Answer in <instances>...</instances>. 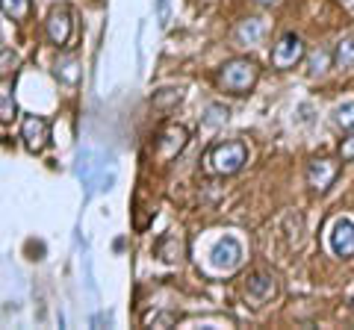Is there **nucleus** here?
<instances>
[{"label": "nucleus", "instance_id": "nucleus-1", "mask_svg": "<svg viewBox=\"0 0 354 330\" xmlns=\"http://www.w3.org/2000/svg\"><path fill=\"white\" fill-rule=\"evenodd\" d=\"M257 80H260V65L248 57L230 59L218 68V86L230 95H248L257 86Z\"/></svg>", "mask_w": 354, "mask_h": 330}, {"label": "nucleus", "instance_id": "nucleus-2", "mask_svg": "<svg viewBox=\"0 0 354 330\" xmlns=\"http://www.w3.org/2000/svg\"><path fill=\"white\" fill-rule=\"evenodd\" d=\"M245 162H248V148H245V142H218V145H213L207 151V171H213V174H236L245 168Z\"/></svg>", "mask_w": 354, "mask_h": 330}, {"label": "nucleus", "instance_id": "nucleus-3", "mask_svg": "<svg viewBox=\"0 0 354 330\" xmlns=\"http://www.w3.org/2000/svg\"><path fill=\"white\" fill-rule=\"evenodd\" d=\"M242 262V245L236 236H221L213 248H209V266L216 271H234Z\"/></svg>", "mask_w": 354, "mask_h": 330}, {"label": "nucleus", "instance_id": "nucleus-4", "mask_svg": "<svg viewBox=\"0 0 354 330\" xmlns=\"http://www.w3.org/2000/svg\"><path fill=\"white\" fill-rule=\"evenodd\" d=\"M21 139H24L30 153H41L50 142V121L41 115H27L21 124Z\"/></svg>", "mask_w": 354, "mask_h": 330}, {"label": "nucleus", "instance_id": "nucleus-5", "mask_svg": "<svg viewBox=\"0 0 354 330\" xmlns=\"http://www.w3.org/2000/svg\"><path fill=\"white\" fill-rule=\"evenodd\" d=\"M304 57V41L295 32H283L278 39V45L272 48V65L274 68H292L295 62H301Z\"/></svg>", "mask_w": 354, "mask_h": 330}, {"label": "nucleus", "instance_id": "nucleus-6", "mask_svg": "<svg viewBox=\"0 0 354 330\" xmlns=\"http://www.w3.org/2000/svg\"><path fill=\"white\" fill-rule=\"evenodd\" d=\"M328 245L342 260H351L354 257V222H351V218H337L334 227H330Z\"/></svg>", "mask_w": 354, "mask_h": 330}, {"label": "nucleus", "instance_id": "nucleus-7", "mask_svg": "<svg viewBox=\"0 0 354 330\" xmlns=\"http://www.w3.org/2000/svg\"><path fill=\"white\" fill-rule=\"evenodd\" d=\"M337 174H339V162L328 159V157H319L307 165V183H310V189H316V192H328L330 183L337 180Z\"/></svg>", "mask_w": 354, "mask_h": 330}, {"label": "nucleus", "instance_id": "nucleus-8", "mask_svg": "<svg viewBox=\"0 0 354 330\" xmlns=\"http://www.w3.org/2000/svg\"><path fill=\"white\" fill-rule=\"evenodd\" d=\"M186 142H189V133H186V127L169 124V127H165L162 133L157 136V142H153V151L160 153V159H171V157H177V153L186 148Z\"/></svg>", "mask_w": 354, "mask_h": 330}, {"label": "nucleus", "instance_id": "nucleus-9", "mask_svg": "<svg viewBox=\"0 0 354 330\" xmlns=\"http://www.w3.org/2000/svg\"><path fill=\"white\" fill-rule=\"evenodd\" d=\"M44 30H48V39L57 48H62L65 41L71 39V12L68 6H53L48 21H44Z\"/></svg>", "mask_w": 354, "mask_h": 330}, {"label": "nucleus", "instance_id": "nucleus-10", "mask_svg": "<svg viewBox=\"0 0 354 330\" xmlns=\"http://www.w3.org/2000/svg\"><path fill=\"white\" fill-rule=\"evenodd\" d=\"M274 292H278V286H274L272 274L257 271V274H251V278H248V295L254 301H269Z\"/></svg>", "mask_w": 354, "mask_h": 330}, {"label": "nucleus", "instance_id": "nucleus-11", "mask_svg": "<svg viewBox=\"0 0 354 330\" xmlns=\"http://www.w3.org/2000/svg\"><path fill=\"white\" fill-rule=\"evenodd\" d=\"M157 254H160V260H165V262H177L183 257V239L177 236V233H165L160 242H157Z\"/></svg>", "mask_w": 354, "mask_h": 330}, {"label": "nucleus", "instance_id": "nucleus-12", "mask_svg": "<svg viewBox=\"0 0 354 330\" xmlns=\"http://www.w3.org/2000/svg\"><path fill=\"white\" fill-rule=\"evenodd\" d=\"M18 115V104L12 95V80H0V121H12Z\"/></svg>", "mask_w": 354, "mask_h": 330}, {"label": "nucleus", "instance_id": "nucleus-13", "mask_svg": "<svg viewBox=\"0 0 354 330\" xmlns=\"http://www.w3.org/2000/svg\"><path fill=\"white\" fill-rule=\"evenodd\" d=\"M57 77H59V83H65V86L80 83V62H77L74 53H68V57H62L57 62Z\"/></svg>", "mask_w": 354, "mask_h": 330}, {"label": "nucleus", "instance_id": "nucleus-14", "mask_svg": "<svg viewBox=\"0 0 354 330\" xmlns=\"http://www.w3.org/2000/svg\"><path fill=\"white\" fill-rule=\"evenodd\" d=\"M0 9L12 21H27L32 12V0H0Z\"/></svg>", "mask_w": 354, "mask_h": 330}, {"label": "nucleus", "instance_id": "nucleus-15", "mask_svg": "<svg viewBox=\"0 0 354 330\" xmlns=\"http://www.w3.org/2000/svg\"><path fill=\"white\" fill-rule=\"evenodd\" d=\"M236 36H239L242 41H248V45H257V41L266 36V24H263L260 18H248L245 24L236 30Z\"/></svg>", "mask_w": 354, "mask_h": 330}, {"label": "nucleus", "instance_id": "nucleus-16", "mask_svg": "<svg viewBox=\"0 0 354 330\" xmlns=\"http://www.w3.org/2000/svg\"><path fill=\"white\" fill-rule=\"evenodd\" d=\"M334 62L339 68H354V39H342L334 50Z\"/></svg>", "mask_w": 354, "mask_h": 330}, {"label": "nucleus", "instance_id": "nucleus-17", "mask_svg": "<svg viewBox=\"0 0 354 330\" xmlns=\"http://www.w3.org/2000/svg\"><path fill=\"white\" fill-rule=\"evenodd\" d=\"M334 124L339 130H354V101H346L334 109Z\"/></svg>", "mask_w": 354, "mask_h": 330}, {"label": "nucleus", "instance_id": "nucleus-18", "mask_svg": "<svg viewBox=\"0 0 354 330\" xmlns=\"http://www.w3.org/2000/svg\"><path fill=\"white\" fill-rule=\"evenodd\" d=\"M183 101V89H160L157 95H153V106L157 109H169V106H174V104H180Z\"/></svg>", "mask_w": 354, "mask_h": 330}, {"label": "nucleus", "instance_id": "nucleus-19", "mask_svg": "<svg viewBox=\"0 0 354 330\" xmlns=\"http://www.w3.org/2000/svg\"><path fill=\"white\" fill-rule=\"evenodd\" d=\"M18 53L15 50H3L0 53V80H3V77H9V74H15V68H18Z\"/></svg>", "mask_w": 354, "mask_h": 330}, {"label": "nucleus", "instance_id": "nucleus-20", "mask_svg": "<svg viewBox=\"0 0 354 330\" xmlns=\"http://www.w3.org/2000/svg\"><path fill=\"white\" fill-rule=\"evenodd\" d=\"M328 59H330V57H328L325 50L313 53V57H310V74H313V77H316V74H322V71L328 68Z\"/></svg>", "mask_w": 354, "mask_h": 330}, {"label": "nucleus", "instance_id": "nucleus-21", "mask_svg": "<svg viewBox=\"0 0 354 330\" xmlns=\"http://www.w3.org/2000/svg\"><path fill=\"white\" fill-rule=\"evenodd\" d=\"M339 159L342 162H354V133L348 139H342V145H339Z\"/></svg>", "mask_w": 354, "mask_h": 330}, {"label": "nucleus", "instance_id": "nucleus-22", "mask_svg": "<svg viewBox=\"0 0 354 330\" xmlns=\"http://www.w3.org/2000/svg\"><path fill=\"white\" fill-rule=\"evenodd\" d=\"M227 106H209V115H207V124H221V121H227Z\"/></svg>", "mask_w": 354, "mask_h": 330}, {"label": "nucleus", "instance_id": "nucleus-23", "mask_svg": "<svg viewBox=\"0 0 354 330\" xmlns=\"http://www.w3.org/2000/svg\"><path fill=\"white\" fill-rule=\"evenodd\" d=\"M157 18H160V24L169 21V0H157Z\"/></svg>", "mask_w": 354, "mask_h": 330}, {"label": "nucleus", "instance_id": "nucleus-24", "mask_svg": "<svg viewBox=\"0 0 354 330\" xmlns=\"http://www.w3.org/2000/svg\"><path fill=\"white\" fill-rule=\"evenodd\" d=\"M153 324H171V322H177V316H171V313H162V316H157V318H151Z\"/></svg>", "mask_w": 354, "mask_h": 330}, {"label": "nucleus", "instance_id": "nucleus-25", "mask_svg": "<svg viewBox=\"0 0 354 330\" xmlns=\"http://www.w3.org/2000/svg\"><path fill=\"white\" fill-rule=\"evenodd\" d=\"M257 3H278V0H257Z\"/></svg>", "mask_w": 354, "mask_h": 330}]
</instances>
